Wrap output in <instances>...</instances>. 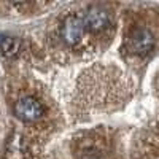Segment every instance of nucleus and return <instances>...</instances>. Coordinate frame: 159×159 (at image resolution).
<instances>
[{
    "label": "nucleus",
    "instance_id": "obj_5",
    "mask_svg": "<svg viewBox=\"0 0 159 159\" xmlns=\"http://www.w3.org/2000/svg\"><path fill=\"white\" fill-rule=\"evenodd\" d=\"M21 51V42L15 37H8V35H2L0 37V52L7 57H13L16 56Z\"/></svg>",
    "mask_w": 159,
    "mask_h": 159
},
{
    "label": "nucleus",
    "instance_id": "obj_4",
    "mask_svg": "<svg viewBox=\"0 0 159 159\" xmlns=\"http://www.w3.org/2000/svg\"><path fill=\"white\" fill-rule=\"evenodd\" d=\"M84 25L91 32H102L110 25L111 16L110 13L102 7H89L84 13Z\"/></svg>",
    "mask_w": 159,
    "mask_h": 159
},
{
    "label": "nucleus",
    "instance_id": "obj_1",
    "mask_svg": "<svg viewBox=\"0 0 159 159\" xmlns=\"http://www.w3.org/2000/svg\"><path fill=\"white\" fill-rule=\"evenodd\" d=\"M154 48V35L147 27H135L129 35V49L135 56H147Z\"/></svg>",
    "mask_w": 159,
    "mask_h": 159
},
{
    "label": "nucleus",
    "instance_id": "obj_3",
    "mask_svg": "<svg viewBox=\"0 0 159 159\" xmlns=\"http://www.w3.org/2000/svg\"><path fill=\"white\" fill-rule=\"evenodd\" d=\"M16 116L24 123H34L38 121L43 115V107L37 99L34 97H22L15 105Z\"/></svg>",
    "mask_w": 159,
    "mask_h": 159
},
{
    "label": "nucleus",
    "instance_id": "obj_2",
    "mask_svg": "<svg viewBox=\"0 0 159 159\" xmlns=\"http://www.w3.org/2000/svg\"><path fill=\"white\" fill-rule=\"evenodd\" d=\"M84 30H86V25H84L83 18H80L76 15H70L64 19L61 25V37L67 45L73 46L81 40Z\"/></svg>",
    "mask_w": 159,
    "mask_h": 159
}]
</instances>
